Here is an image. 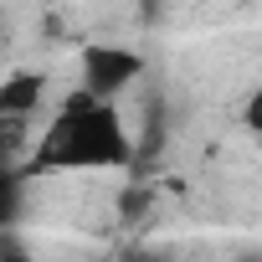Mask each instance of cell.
<instances>
[{
    "mask_svg": "<svg viewBox=\"0 0 262 262\" xmlns=\"http://www.w3.org/2000/svg\"><path fill=\"white\" fill-rule=\"evenodd\" d=\"M134 160V134L118 113V103L93 98V93H67L47 128L31 144L26 175H88V170H113Z\"/></svg>",
    "mask_w": 262,
    "mask_h": 262,
    "instance_id": "obj_1",
    "label": "cell"
},
{
    "mask_svg": "<svg viewBox=\"0 0 262 262\" xmlns=\"http://www.w3.org/2000/svg\"><path fill=\"white\" fill-rule=\"evenodd\" d=\"M77 67H82V93L108 98V103H118L128 88L144 77V57H139L134 47H113V41H93V47H82Z\"/></svg>",
    "mask_w": 262,
    "mask_h": 262,
    "instance_id": "obj_2",
    "label": "cell"
},
{
    "mask_svg": "<svg viewBox=\"0 0 262 262\" xmlns=\"http://www.w3.org/2000/svg\"><path fill=\"white\" fill-rule=\"evenodd\" d=\"M47 103V72L16 67L0 77V123H31Z\"/></svg>",
    "mask_w": 262,
    "mask_h": 262,
    "instance_id": "obj_3",
    "label": "cell"
},
{
    "mask_svg": "<svg viewBox=\"0 0 262 262\" xmlns=\"http://www.w3.org/2000/svg\"><path fill=\"white\" fill-rule=\"evenodd\" d=\"M242 128L262 139V82H257V88L247 93V103H242Z\"/></svg>",
    "mask_w": 262,
    "mask_h": 262,
    "instance_id": "obj_4",
    "label": "cell"
},
{
    "mask_svg": "<svg viewBox=\"0 0 262 262\" xmlns=\"http://www.w3.org/2000/svg\"><path fill=\"white\" fill-rule=\"evenodd\" d=\"M11 211H16V175L0 165V221H6Z\"/></svg>",
    "mask_w": 262,
    "mask_h": 262,
    "instance_id": "obj_5",
    "label": "cell"
},
{
    "mask_svg": "<svg viewBox=\"0 0 262 262\" xmlns=\"http://www.w3.org/2000/svg\"><path fill=\"white\" fill-rule=\"evenodd\" d=\"M0 262H31V257H26L21 247H0Z\"/></svg>",
    "mask_w": 262,
    "mask_h": 262,
    "instance_id": "obj_6",
    "label": "cell"
}]
</instances>
